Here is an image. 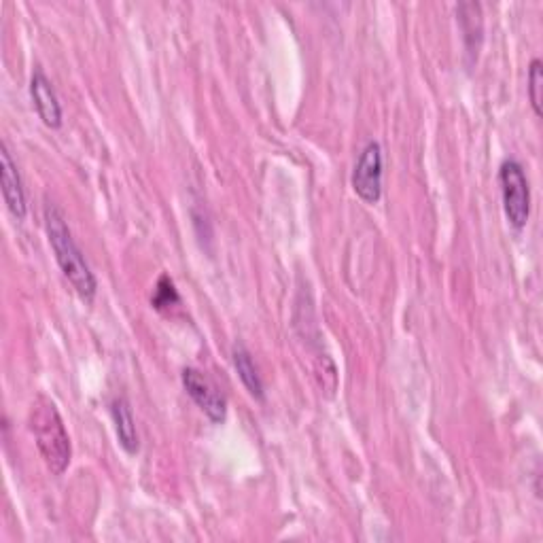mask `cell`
Here are the masks:
<instances>
[{
	"instance_id": "cell-1",
	"label": "cell",
	"mask_w": 543,
	"mask_h": 543,
	"mask_svg": "<svg viewBox=\"0 0 543 543\" xmlns=\"http://www.w3.org/2000/svg\"><path fill=\"white\" fill-rule=\"evenodd\" d=\"M45 230L51 249L56 253V261L68 283L83 297L85 302H92L98 291L96 276L87 264L83 251L73 238V232L62 215V210L54 202H45Z\"/></svg>"
},
{
	"instance_id": "cell-2",
	"label": "cell",
	"mask_w": 543,
	"mask_h": 543,
	"mask_svg": "<svg viewBox=\"0 0 543 543\" xmlns=\"http://www.w3.org/2000/svg\"><path fill=\"white\" fill-rule=\"evenodd\" d=\"M28 425L34 440H37V448L47 469L51 474L62 476L70 465L73 448H70L66 425L54 401L47 399L45 395H39L30 408Z\"/></svg>"
},
{
	"instance_id": "cell-3",
	"label": "cell",
	"mask_w": 543,
	"mask_h": 543,
	"mask_svg": "<svg viewBox=\"0 0 543 543\" xmlns=\"http://www.w3.org/2000/svg\"><path fill=\"white\" fill-rule=\"evenodd\" d=\"M505 217L516 230H522L531 217V187L524 168L516 160H505L499 170Z\"/></svg>"
},
{
	"instance_id": "cell-4",
	"label": "cell",
	"mask_w": 543,
	"mask_h": 543,
	"mask_svg": "<svg viewBox=\"0 0 543 543\" xmlns=\"http://www.w3.org/2000/svg\"><path fill=\"white\" fill-rule=\"evenodd\" d=\"M353 189L365 204H376L382 198V147L378 140L363 147L353 170Z\"/></svg>"
},
{
	"instance_id": "cell-5",
	"label": "cell",
	"mask_w": 543,
	"mask_h": 543,
	"mask_svg": "<svg viewBox=\"0 0 543 543\" xmlns=\"http://www.w3.org/2000/svg\"><path fill=\"white\" fill-rule=\"evenodd\" d=\"M183 384L189 397L200 406V410L213 420V423L221 425L227 416V401L217 389V384L200 370H194V367L183 370Z\"/></svg>"
},
{
	"instance_id": "cell-6",
	"label": "cell",
	"mask_w": 543,
	"mask_h": 543,
	"mask_svg": "<svg viewBox=\"0 0 543 543\" xmlns=\"http://www.w3.org/2000/svg\"><path fill=\"white\" fill-rule=\"evenodd\" d=\"M30 96L34 102V109H37L39 117L47 128H60L62 126V107L54 85L47 79L41 68L32 73L30 79Z\"/></svg>"
},
{
	"instance_id": "cell-7",
	"label": "cell",
	"mask_w": 543,
	"mask_h": 543,
	"mask_svg": "<svg viewBox=\"0 0 543 543\" xmlns=\"http://www.w3.org/2000/svg\"><path fill=\"white\" fill-rule=\"evenodd\" d=\"M0 174H3V198H5L7 208L11 210V215L20 221L26 219L28 202H26L24 183L20 177V170H17L5 143L3 147H0Z\"/></svg>"
},
{
	"instance_id": "cell-8",
	"label": "cell",
	"mask_w": 543,
	"mask_h": 543,
	"mask_svg": "<svg viewBox=\"0 0 543 543\" xmlns=\"http://www.w3.org/2000/svg\"><path fill=\"white\" fill-rule=\"evenodd\" d=\"M111 416L117 431V440L128 454L138 452V431H136V420L132 414V408L126 397H115L111 401Z\"/></svg>"
},
{
	"instance_id": "cell-9",
	"label": "cell",
	"mask_w": 543,
	"mask_h": 543,
	"mask_svg": "<svg viewBox=\"0 0 543 543\" xmlns=\"http://www.w3.org/2000/svg\"><path fill=\"white\" fill-rule=\"evenodd\" d=\"M234 365H236V372L242 380L244 387H247V391L255 397V399H264V382H261V376L257 372V367L253 363V357L247 348H244L242 344H236L234 346Z\"/></svg>"
},
{
	"instance_id": "cell-10",
	"label": "cell",
	"mask_w": 543,
	"mask_h": 543,
	"mask_svg": "<svg viewBox=\"0 0 543 543\" xmlns=\"http://www.w3.org/2000/svg\"><path fill=\"white\" fill-rule=\"evenodd\" d=\"M151 302L157 310H166V308L181 304V295H179L177 287H174V280L168 274H162L160 280H157Z\"/></svg>"
},
{
	"instance_id": "cell-11",
	"label": "cell",
	"mask_w": 543,
	"mask_h": 543,
	"mask_svg": "<svg viewBox=\"0 0 543 543\" xmlns=\"http://www.w3.org/2000/svg\"><path fill=\"white\" fill-rule=\"evenodd\" d=\"M529 100L537 117L543 115L541 100H543V64L539 58H535L529 66Z\"/></svg>"
}]
</instances>
